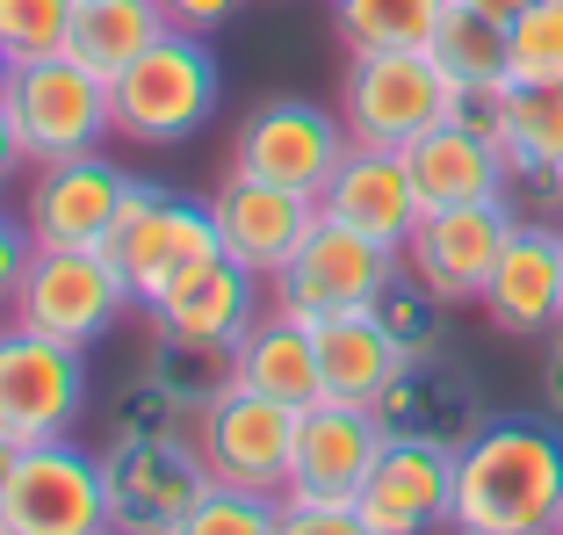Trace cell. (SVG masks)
<instances>
[{"label": "cell", "mask_w": 563, "mask_h": 535, "mask_svg": "<svg viewBox=\"0 0 563 535\" xmlns=\"http://www.w3.org/2000/svg\"><path fill=\"white\" fill-rule=\"evenodd\" d=\"M542 398H549V413L563 419V326L549 334V354H542Z\"/></svg>", "instance_id": "cell-39"}, {"label": "cell", "mask_w": 563, "mask_h": 535, "mask_svg": "<svg viewBox=\"0 0 563 535\" xmlns=\"http://www.w3.org/2000/svg\"><path fill=\"white\" fill-rule=\"evenodd\" d=\"M166 36V15L159 0H80L73 8V30H66V51L80 66H95L101 80H117L145 44Z\"/></svg>", "instance_id": "cell-26"}, {"label": "cell", "mask_w": 563, "mask_h": 535, "mask_svg": "<svg viewBox=\"0 0 563 535\" xmlns=\"http://www.w3.org/2000/svg\"><path fill=\"white\" fill-rule=\"evenodd\" d=\"M463 8H477V15H492V22H506V30H514V22L528 15L534 0H463Z\"/></svg>", "instance_id": "cell-40"}, {"label": "cell", "mask_w": 563, "mask_h": 535, "mask_svg": "<svg viewBox=\"0 0 563 535\" xmlns=\"http://www.w3.org/2000/svg\"><path fill=\"white\" fill-rule=\"evenodd\" d=\"M398 268L405 261L390 247H376V239L347 232V225H332L325 210H318V225L303 232V247L267 275V304L289 312V318H303V326H318V318H340V312H368V304L390 290Z\"/></svg>", "instance_id": "cell-6"}, {"label": "cell", "mask_w": 563, "mask_h": 535, "mask_svg": "<svg viewBox=\"0 0 563 535\" xmlns=\"http://www.w3.org/2000/svg\"><path fill=\"white\" fill-rule=\"evenodd\" d=\"M498 152L514 174H556L563 182V87H498Z\"/></svg>", "instance_id": "cell-27"}, {"label": "cell", "mask_w": 563, "mask_h": 535, "mask_svg": "<svg viewBox=\"0 0 563 535\" xmlns=\"http://www.w3.org/2000/svg\"><path fill=\"white\" fill-rule=\"evenodd\" d=\"M282 535H376L354 506H289L282 500Z\"/></svg>", "instance_id": "cell-36"}, {"label": "cell", "mask_w": 563, "mask_h": 535, "mask_svg": "<svg viewBox=\"0 0 563 535\" xmlns=\"http://www.w3.org/2000/svg\"><path fill=\"white\" fill-rule=\"evenodd\" d=\"M448 0H332V30L347 51H427Z\"/></svg>", "instance_id": "cell-29"}, {"label": "cell", "mask_w": 563, "mask_h": 535, "mask_svg": "<svg viewBox=\"0 0 563 535\" xmlns=\"http://www.w3.org/2000/svg\"><path fill=\"white\" fill-rule=\"evenodd\" d=\"M30 261H36L30 225H22L15 210H0V318L15 312V290H22V275H30Z\"/></svg>", "instance_id": "cell-35"}, {"label": "cell", "mask_w": 563, "mask_h": 535, "mask_svg": "<svg viewBox=\"0 0 563 535\" xmlns=\"http://www.w3.org/2000/svg\"><path fill=\"white\" fill-rule=\"evenodd\" d=\"M332 109H340L354 145L405 152L412 138H427L433 123L455 117L463 95L433 66V51H347V73H340V101Z\"/></svg>", "instance_id": "cell-3"}, {"label": "cell", "mask_w": 563, "mask_h": 535, "mask_svg": "<svg viewBox=\"0 0 563 535\" xmlns=\"http://www.w3.org/2000/svg\"><path fill=\"white\" fill-rule=\"evenodd\" d=\"M347 145L354 138H347V123H340V109H318V101H303V95H275L239 123L232 167L318 196V188L332 182V167L347 160Z\"/></svg>", "instance_id": "cell-13"}, {"label": "cell", "mask_w": 563, "mask_h": 535, "mask_svg": "<svg viewBox=\"0 0 563 535\" xmlns=\"http://www.w3.org/2000/svg\"><path fill=\"white\" fill-rule=\"evenodd\" d=\"M383 419L368 405H340L318 398L297 413V456H289V485L282 500L289 506H354L368 485V470L383 456Z\"/></svg>", "instance_id": "cell-14"}, {"label": "cell", "mask_w": 563, "mask_h": 535, "mask_svg": "<svg viewBox=\"0 0 563 535\" xmlns=\"http://www.w3.org/2000/svg\"><path fill=\"white\" fill-rule=\"evenodd\" d=\"M484 318L506 340H549L563 326V225H514L484 283Z\"/></svg>", "instance_id": "cell-18"}, {"label": "cell", "mask_w": 563, "mask_h": 535, "mask_svg": "<svg viewBox=\"0 0 563 535\" xmlns=\"http://www.w3.org/2000/svg\"><path fill=\"white\" fill-rule=\"evenodd\" d=\"M109 535H117V528H109Z\"/></svg>", "instance_id": "cell-45"}, {"label": "cell", "mask_w": 563, "mask_h": 535, "mask_svg": "<svg viewBox=\"0 0 563 535\" xmlns=\"http://www.w3.org/2000/svg\"><path fill=\"white\" fill-rule=\"evenodd\" d=\"M383 435H412V441H441V449H463L484 427V391L463 362H448L441 348L412 354V362L390 376V391L376 398Z\"/></svg>", "instance_id": "cell-19"}, {"label": "cell", "mask_w": 563, "mask_h": 535, "mask_svg": "<svg viewBox=\"0 0 563 535\" xmlns=\"http://www.w3.org/2000/svg\"><path fill=\"white\" fill-rule=\"evenodd\" d=\"M368 312H376L383 326H390V334L405 340V354H427V348H441V312H448V304L433 297V290H419L412 275H405V268L390 275V290H383V297L368 304Z\"/></svg>", "instance_id": "cell-34"}, {"label": "cell", "mask_w": 563, "mask_h": 535, "mask_svg": "<svg viewBox=\"0 0 563 535\" xmlns=\"http://www.w3.org/2000/svg\"><path fill=\"white\" fill-rule=\"evenodd\" d=\"M261 290H267V283L253 275V268H239V261H224V253H210V261L181 268V275H174V283H166L159 297L145 304V318L159 326V334L224 340V348H232V340L246 334L253 318L267 312Z\"/></svg>", "instance_id": "cell-21"}, {"label": "cell", "mask_w": 563, "mask_h": 535, "mask_svg": "<svg viewBox=\"0 0 563 535\" xmlns=\"http://www.w3.org/2000/svg\"><path fill=\"white\" fill-rule=\"evenodd\" d=\"M8 66H15V58H8V51H0V80H8Z\"/></svg>", "instance_id": "cell-42"}, {"label": "cell", "mask_w": 563, "mask_h": 535, "mask_svg": "<svg viewBox=\"0 0 563 535\" xmlns=\"http://www.w3.org/2000/svg\"><path fill=\"white\" fill-rule=\"evenodd\" d=\"M73 8H80V0H0V51H8L15 66L66 51Z\"/></svg>", "instance_id": "cell-33"}, {"label": "cell", "mask_w": 563, "mask_h": 535, "mask_svg": "<svg viewBox=\"0 0 563 535\" xmlns=\"http://www.w3.org/2000/svg\"><path fill=\"white\" fill-rule=\"evenodd\" d=\"M556 535H563V514H556Z\"/></svg>", "instance_id": "cell-43"}, {"label": "cell", "mask_w": 563, "mask_h": 535, "mask_svg": "<svg viewBox=\"0 0 563 535\" xmlns=\"http://www.w3.org/2000/svg\"><path fill=\"white\" fill-rule=\"evenodd\" d=\"M131 283H123L117 268H109V253L101 247H36L30 275H22L15 290V326H30V334L44 340H66V348H95V340H109L123 326V312H131Z\"/></svg>", "instance_id": "cell-5"}, {"label": "cell", "mask_w": 563, "mask_h": 535, "mask_svg": "<svg viewBox=\"0 0 563 535\" xmlns=\"http://www.w3.org/2000/svg\"><path fill=\"white\" fill-rule=\"evenodd\" d=\"M405 167H412V188H419V210H455V203H506V152H498L492 131L448 117L433 123L427 138L405 145Z\"/></svg>", "instance_id": "cell-22"}, {"label": "cell", "mask_w": 563, "mask_h": 535, "mask_svg": "<svg viewBox=\"0 0 563 535\" xmlns=\"http://www.w3.org/2000/svg\"><path fill=\"white\" fill-rule=\"evenodd\" d=\"M318 210L347 232L376 239V247L405 253L419 225V188H412V167L405 152H383V145H347V160L332 167V182L318 188Z\"/></svg>", "instance_id": "cell-20"}, {"label": "cell", "mask_w": 563, "mask_h": 535, "mask_svg": "<svg viewBox=\"0 0 563 535\" xmlns=\"http://www.w3.org/2000/svg\"><path fill=\"white\" fill-rule=\"evenodd\" d=\"M224 95V66H217L210 36L166 30L159 44H145L131 66L109 80V109H117V138L131 145H188L202 123L217 117Z\"/></svg>", "instance_id": "cell-2"}, {"label": "cell", "mask_w": 563, "mask_h": 535, "mask_svg": "<svg viewBox=\"0 0 563 535\" xmlns=\"http://www.w3.org/2000/svg\"><path fill=\"white\" fill-rule=\"evenodd\" d=\"M506 66L520 87H563V0H534L506 30Z\"/></svg>", "instance_id": "cell-31"}, {"label": "cell", "mask_w": 563, "mask_h": 535, "mask_svg": "<svg viewBox=\"0 0 563 535\" xmlns=\"http://www.w3.org/2000/svg\"><path fill=\"white\" fill-rule=\"evenodd\" d=\"M311 340H318V384H325V398H340V405H368V413H376V398L390 391V376L412 362V354H405V340L390 334L376 312L318 318Z\"/></svg>", "instance_id": "cell-23"}, {"label": "cell", "mask_w": 563, "mask_h": 535, "mask_svg": "<svg viewBox=\"0 0 563 535\" xmlns=\"http://www.w3.org/2000/svg\"><path fill=\"white\" fill-rule=\"evenodd\" d=\"M0 101L15 117L30 167L44 160H73V152H101V138H117V109H109V80L95 66H80L73 51H51L30 66H8Z\"/></svg>", "instance_id": "cell-4"}, {"label": "cell", "mask_w": 563, "mask_h": 535, "mask_svg": "<svg viewBox=\"0 0 563 535\" xmlns=\"http://www.w3.org/2000/svg\"><path fill=\"white\" fill-rule=\"evenodd\" d=\"M448 500H455V449L390 435L354 514L376 535H427V528H448Z\"/></svg>", "instance_id": "cell-17"}, {"label": "cell", "mask_w": 563, "mask_h": 535, "mask_svg": "<svg viewBox=\"0 0 563 535\" xmlns=\"http://www.w3.org/2000/svg\"><path fill=\"white\" fill-rule=\"evenodd\" d=\"M101 485H109V528L117 535H174L188 521V506L210 492V470H202L196 441L109 435Z\"/></svg>", "instance_id": "cell-10"}, {"label": "cell", "mask_w": 563, "mask_h": 535, "mask_svg": "<svg viewBox=\"0 0 563 535\" xmlns=\"http://www.w3.org/2000/svg\"><path fill=\"white\" fill-rule=\"evenodd\" d=\"M101 253H109V268L131 283V297L152 304L181 268H196V261L217 253L210 203L174 196V188H159V182H131L117 225H109V239H101Z\"/></svg>", "instance_id": "cell-7"}, {"label": "cell", "mask_w": 563, "mask_h": 535, "mask_svg": "<svg viewBox=\"0 0 563 535\" xmlns=\"http://www.w3.org/2000/svg\"><path fill=\"white\" fill-rule=\"evenodd\" d=\"M131 174L109 152H73V160H44L30 167V196H22V225L36 247H101L123 210Z\"/></svg>", "instance_id": "cell-16"}, {"label": "cell", "mask_w": 563, "mask_h": 535, "mask_svg": "<svg viewBox=\"0 0 563 535\" xmlns=\"http://www.w3.org/2000/svg\"><path fill=\"white\" fill-rule=\"evenodd\" d=\"M0 528L8 535H109V485L101 456L80 441H36L15 456L8 492H0Z\"/></svg>", "instance_id": "cell-9"}, {"label": "cell", "mask_w": 563, "mask_h": 535, "mask_svg": "<svg viewBox=\"0 0 563 535\" xmlns=\"http://www.w3.org/2000/svg\"><path fill=\"white\" fill-rule=\"evenodd\" d=\"M514 203H455V210H419L412 239H405V275H412L419 290H433V297L455 312V304H477L484 283H492L498 253H506V239H514Z\"/></svg>", "instance_id": "cell-12"}, {"label": "cell", "mask_w": 563, "mask_h": 535, "mask_svg": "<svg viewBox=\"0 0 563 535\" xmlns=\"http://www.w3.org/2000/svg\"><path fill=\"white\" fill-rule=\"evenodd\" d=\"M202 203H210V225H217V253L239 261V268H253L261 283L303 247V232L318 225V196L261 182V174H239V167L224 174Z\"/></svg>", "instance_id": "cell-15"}, {"label": "cell", "mask_w": 563, "mask_h": 535, "mask_svg": "<svg viewBox=\"0 0 563 535\" xmlns=\"http://www.w3.org/2000/svg\"><path fill=\"white\" fill-rule=\"evenodd\" d=\"M196 405L174 398L166 384H152V376H137V384L117 391V405H109V435H145V441H196Z\"/></svg>", "instance_id": "cell-30"}, {"label": "cell", "mask_w": 563, "mask_h": 535, "mask_svg": "<svg viewBox=\"0 0 563 535\" xmlns=\"http://www.w3.org/2000/svg\"><path fill=\"white\" fill-rule=\"evenodd\" d=\"M232 384L239 391H261V398L297 405V413H303V405H318V398H325V384H318V340H311V326L267 304L246 334L232 340Z\"/></svg>", "instance_id": "cell-24"}, {"label": "cell", "mask_w": 563, "mask_h": 535, "mask_svg": "<svg viewBox=\"0 0 563 535\" xmlns=\"http://www.w3.org/2000/svg\"><path fill=\"white\" fill-rule=\"evenodd\" d=\"M174 535H282V500L275 492H232L210 485Z\"/></svg>", "instance_id": "cell-32"}, {"label": "cell", "mask_w": 563, "mask_h": 535, "mask_svg": "<svg viewBox=\"0 0 563 535\" xmlns=\"http://www.w3.org/2000/svg\"><path fill=\"white\" fill-rule=\"evenodd\" d=\"M137 376L166 384L174 398H188L202 413L210 398H224V391H232V348H224V340H188V334H159V326H152Z\"/></svg>", "instance_id": "cell-28"}, {"label": "cell", "mask_w": 563, "mask_h": 535, "mask_svg": "<svg viewBox=\"0 0 563 535\" xmlns=\"http://www.w3.org/2000/svg\"><path fill=\"white\" fill-rule=\"evenodd\" d=\"M0 535H8V528H0Z\"/></svg>", "instance_id": "cell-44"}, {"label": "cell", "mask_w": 563, "mask_h": 535, "mask_svg": "<svg viewBox=\"0 0 563 535\" xmlns=\"http://www.w3.org/2000/svg\"><path fill=\"white\" fill-rule=\"evenodd\" d=\"M239 8H246V0H159L166 30H188V36H217Z\"/></svg>", "instance_id": "cell-37"}, {"label": "cell", "mask_w": 563, "mask_h": 535, "mask_svg": "<svg viewBox=\"0 0 563 535\" xmlns=\"http://www.w3.org/2000/svg\"><path fill=\"white\" fill-rule=\"evenodd\" d=\"M196 456H202V470H210V485L275 492L282 500V485H289V456H297V405L232 384L224 398L202 405Z\"/></svg>", "instance_id": "cell-11"}, {"label": "cell", "mask_w": 563, "mask_h": 535, "mask_svg": "<svg viewBox=\"0 0 563 535\" xmlns=\"http://www.w3.org/2000/svg\"><path fill=\"white\" fill-rule=\"evenodd\" d=\"M30 167V145H22V131H15V117H8V101H0V196L15 188V174Z\"/></svg>", "instance_id": "cell-38"}, {"label": "cell", "mask_w": 563, "mask_h": 535, "mask_svg": "<svg viewBox=\"0 0 563 535\" xmlns=\"http://www.w3.org/2000/svg\"><path fill=\"white\" fill-rule=\"evenodd\" d=\"M15 456H22V449H15L8 435H0V492H8V470H15Z\"/></svg>", "instance_id": "cell-41"}, {"label": "cell", "mask_w": 563, "mask_h": 535, "mask_svg": "<svg viewBox=\"0 0 563 535\" xmlns=\"http://www.w3.org/2000/svg\"><path fill=\"white\" fill-rule=\"evenodd\" d=\"M563 514V419H484L455 449V535H556Z\"/></svg>", "instance_id": "cell-1"}, {"label": "cell", "mask_w": 563, "mask_h": 535, "mask_svg": "<svg viewBox=\"0 0 563 535\" xmlns=\"http://www.w3.org/2000/svg\"><path fill=\"white\" fill-rule=\"evenodd\" d=\"M87 405V354L0 318V435L15 449L66 441Z\"/></svg>", "instance_id": "cell-8"}, {"label": "cell", "mask_w": 563, "mask_h": 535, "mask_svg": "<svg viewBox=\"0 0 563 535\" xmlns=\"http://www.w3.org/2000/svg\"><path fill=\"white\" fill-rule=\"evenodd\" d=\"M427 51H433V66L448 73V87H455L463 101L470 95H498V87L514 80V66H506V22L477 15V8H463V0H448V15L433 22Z\"/></svg>", "instance_id": "cell-25"}]
</instances>
